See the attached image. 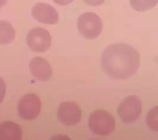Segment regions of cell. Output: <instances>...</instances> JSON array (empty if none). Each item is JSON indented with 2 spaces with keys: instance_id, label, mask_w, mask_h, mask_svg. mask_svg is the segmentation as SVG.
I'll return each instance as SVG.
<instances>
[{
  "instance_id": "cell-1",
  "label": "cell",
  "mask_w": 158,
  "mask_h": 140,
  "mask_svg": "<svg viewBox=\"0 0 158 140\" xmlns=\"http://www.w3.org/2000/svg\"><path fill=\"white\" fill-rule=\"evenodd\" d=\"M138 50L130 45L115 43L108 46L102 53L101 65L109 77L126 79L136 73L140 66Z\"/></svg>"
},
{
  "instance_id": "cell-2",
  "label": "cell",
  "mask_w": 158,
  "mask_h": 140,
  "mask_svg": "<svg viewBox=\"0 0 158 140\" xmlns=\"http://www.w3.org/2000/svg\"><path fill=\"white\" fill-rule=\"evenodd\" d=\"M88 123L92 132L102 136L110 135L114 130L116 126L114 117L108 111L101 109L91 113Z\"/></svg>"
},
{
  "instance_id": "cell-3",
  "label": "cell",
  "mask_w": 158,
  "mask_h": 140,
  "mask_svg": "<svg viewBox=\"0 0 158 140\" xmlns=\"http://www.w3.org/2000/svg\"><path fill=\"white\" fill-rule=\"evenodd\" d=\"M102 20L94 12H85L78 18L77 29L85 38L93 39L97 38L102 32Z\"/></svg>"
},
{
  "instance_id": "cell-4",
  "label": "cell",
  "mask_w": 158,
  "mask_h": 140,
  "mask_svg": "<svg viewBox=\"0 0 158 140\" xmlns=\"http://www.w3.org/2000/svg\"><path fill=\"white\" fill-rule=\"evenodd\" d=\"M141 112V101L135 95H129L126 97L117 109V114L121 120L126 123L136 121Z\"/></svg>"
},
{
  "instance_id": "cell-5",
  "label": "cell",
  "mask_w": 158,
  "mask_h": 140,
  "mask_svg": "<svg viewBox=\"0 0 158 140\" xmlns=\"http://www.w3.org/2000/svg\"><path fill=\"white\" fill-rule=\"evenodd\" d=\"M41 102L39 96L33 94H28L22 97L18 106L19 116L25 120H34L41 111Z\"/></svg>"
},
{
  "instance_id": "cell-6",
  "label": "cell",
  "mask_w": 158,
  "mask_h": 140,
  "mask_svg": "<svg viewBox=\"0 0 158 140\" xmlns=\"http://www.w3.org/2000/svg\"><path fill=\"white\" fill-rule=\"evenodd\" d=\"M26 42L30 49L34 52H44L50 48L52 37L47 30L40 27L32 29L27 36Z\"/></svg>"
},
{
  "instance_id": "cell-7",
  "label": "cell",
  "mask_w": 158,
  "mask_h": 140,
  "mask_svg": "<svg viewBox=\"0 0 158 140\" xmlns=\"http://www.w3.org/2000/svg\"><path fill=\"white\" fill-rule=\"evenodd\" d=\"M81 110L75 102L61 103L57 109V115L60 122L66 126H74L81 120Z\"/></svg>"
},
{
  "instance_id": "cell-8",
  "label": "cell",
  "mask_w": 158,
  "mask_h": 140,
  "mask_svg": "<svg viewBox=\"0 0 158 140\" xmlns=\"http://www.w3.org/2000/svg\"><path fill=\"white\" fill-rule=\"evenodd\" d=\"M32 17L39 22L55 25L58 22L59 14L55 8L47 3H39L33 6Z\"/></svg>"
},
{
  "instance_id": "cell-9",
  "label": "cell",
  "mask_w": 158,
  "mask_h": 140,
  "mask_svg": "<svg viewBox=\"0 0 158 140\" xmlns=\"http://www.w3.org/2000/svg\"><path fill=\"white\" fill-rule=\"evenodd\" d=\"M31 74L36 80L47 81L52 75V70L49 62L41 57L33 58L30 63Z\"/></svg>"
},
{
  "instance_id": "cell-10",
  "label": "cell",
  "mask_w": 158,
  "mask_h": 140,
  "mask_svg": "<svg viewBox=\"0 0 158 140\" xmlns=\"http://www.w3.org/2000/svg\"><path fill=\"white\" fill-rule=\"evenodd\" d=\"M22 137L23 131L19 125L11 121L0 124V140H20Z\"/></svg>"
},
{
  "instance_id": "cell-11",
  "label": "cell",
  "mask_w": 158,
  "mask_h": 140,
  "mask_svg": "<svg viewBox=\"0 0 158 140\" xmlns=\"http://www.w3.org/2000/svg\"><path fill=\"white\" fill-rule=\"evenodd\" d=\"M15 31L12 25L7 21H0V44L12 42L15 37Z\"/></svg>"
},
{
  "instance_id": "cell-12",
  "label": "cell",
  "mask_w": 158,
  "mask_h": 140,
  "mask_svg": "<svg viewBox=\"0 0 158 140\" xmlns=\"http://www.w3.org/2000/svg\"><path fill=\"white\" fill-rule=\"evenodd\" d=\"M158 0H130L131 7L135 11L144 12L154 7Z\"/></svg>"
},
{
  "instance_id": "cell-13",
  "label": "cell",
  "mask_w": 158,
  "mask_h": 140,
  "mask_svg": "<svg viewBox=\"0 0 158 140\" xmlns=\"http://www.w3.org/2000/svg\"><path fill=\"white\" fill-rule=\"evenodd\" d=\"M158 108L155 106L151 109L147 114L146 122L148 128L153 131H158Z\"/></svg>"
},
{
  "instance_id": "cell-14",
  "label": "cell",
  "mask_w": 158,
  "mask_h": 140,
  "mask_svg": "<svg viewBox=\"0 0 158 140\" xmlns=\"http://www.w3.org/2000/svg\"><path fill=\"white\" fill-rule=\"evenodd\" d=\"M6 93V87L4 80L0 77V104L3 102Z\"/></svg>"
},
{
  "instance_id": "cell-15",
  "label": "cell",
  "mask_w": 158,
  "mask_h": 140,
  "mask_svg": "<svg viewBox=\"0 0 158 140\" xmlns=\"http://www.w3.org/2000/svg\"><path fill=\"white\" fill-rule=\"evenodd\" d=\"M87 5L90 6H98L102 4L105 0H83Z\"/></svg>"
},
{
  "instance_id": "cell-16",
  "label": "cell",
  "mask_w": 158,
  "mask_h": 140,
  "mask_svg": "<svg viewBox=\"0 0 158 140\" xmlns=\"http://www.w3.org/2000/svg\"><path fill=\"white\" fill-rule=\"evenodd\" d=\"M74 0H53V1L56 4L61 6H66L69 5Z\"/></svg>"
},
{
  "instance_id": "cell-17",
  "label": "cell",
  "mask_w": 158,
  "mask_h": 140,
  "mask_svg": "<svg viewBox=\"0 0 158 140\" xmlns=\"http://www.w3.org/2000/svg\"><path fill=\"white\" fill-rule=\"evenodd\" d=\"M7 2L8 0H0V9L4 6Z\"/></svg>"
}]
</instances>
